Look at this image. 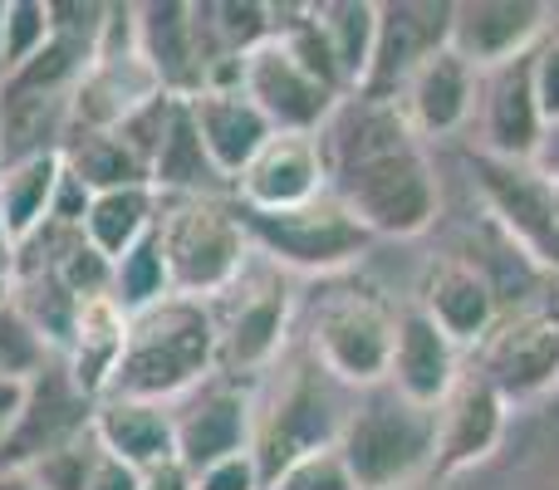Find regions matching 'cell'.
Instances as JSON below:
<instances>
[{"label": "cell", "instance_id": "d4e9b609", "mask_svg": "<svg viewBox=\"0 0 559 490\" xmlns=\"http://www.w3.org/2000/svg\"><path fill=\"white\" fill-rule=\"evenodd\" d=\"M128 344V314L114 304L108 295L84 299L74 314V338H69V373L84 387L94 403H104L108 383H114V368L123 358Z\"/></svg>", "mask_w": 559, "mask_h": 490}, {"label": "cell", "instance_id": "4fadbf2b", "mask_svg": "<svg viewBox=\"0 0 559 490\" xmlns=\"http://www.w3.org/2000/svg\"><path fill=\"white\" fill-rule=\"evenodd\" d=\"M506 417H511V403H506L481 373H462L452 397L437 407L432 471L462 476V471H472V466L491 462V452L506 437Z\"/></svg>", "mask_w": 559, "mask_h": 490}, {"label": "cell", "instance_id": "f1b7e54d", "mask_svg": "<svg viewBox=\"0 0 559 490\" xmlns=\"http://www.w3.org/2000/svg\"><path fill=\"white\" fill-rule=\"evenodd\" d=\"M59 157H64V172L94 196L128 192V187H153L147 163L118 133H69Z\"/></svg>", "mask_w": 559, "mask_h": 490}, {"label": "cell", "instance_id": "9c48e42d", "mask_svg": "<svg viewBox=\"0 0 559 490\" xmlns=\"http://www.w3.org/2000/svg\"><path fill=\"white\" fill-rule=\"evenodd\" d=\"M241 88L255 108L265 113V123L275 133H319L329 123V113L338 108V94L329 84H319L280 35L265 45H255L241 59Z\"/></svg>", "mask_w": 559, "mask_h": 490}, {"label": "cell", "instance_id": "836d02e7", "mask_svg": "<svg viewBox=\"0 0 559 490\" xmlns=\"http://www.w3.org/2000/svg\"><path fill=\"white\" fill-rule=\"evenodd\" d=\"M265 490H358V481L344 466L338 446H314V452L295 456Z\"/></svg>", "mask_w": 559, "mask_h": 490}, {"label": "cell", "instance_id": "7c38bea8", "mask_svg": "<svg viewBox=\"0 0 559 490\" xmlns=\"http://www.w3.org/2000/svg\"><path fill=\"white\" fill-rule=\"evenodd\" d=\"M226 309L212 314L216 324V368L226 373H261L275 363L285 348V324H289V295L280 279H236L226 289Z\"/></svg>", "mask_w": 559, "mask_h": 490}, {"label": "cell", "instance_id": "f546056e", "mask_svg": "<svg viewBox=\"0 0 559 490\" xmlns=\"http://www.w3.org/2000/svg\"><path fill=\"white\" fill-rule=\"evenodd\" d=\"M157 222V192L153 187H128V192H98L84 212V241L104 260H118L153 231Z\"/></svg>", "mask_w": 559, "mask_h": 490}, {"label": "cell", "instance_id": "9a60e30c", "mask_svg": "<svg viewBox=\"0 0 559 490\" xmlns=\"http://www.w3.org/2000/svg\"><path fill=\"white\" fill-rule=\"evenodd\" d=\"M447 29H452V5H378V45H373V69H368L364 98H383L397 104L407 79L417 74L427 55L447 49Z\"/></svg>", "mask_w": 559, "mask_h": 490}, {"label": "cell", "instance_id": "484cf974", "mask_svg": "<svg viewBox=\"0 0 559 490\" xmlns=\"http://www.w3.org/2000/svg\"><path fill=\"white\" fill-rule=\"evenodd\" d=\"M59 182H64V157L59 153L0 167V231H5L10 250H20L49 222Z\"/></svg>", "mask_w": 559, "mask_h": 490}, {"label": "cell", "instance_id": "d590c367", "mask_svg": "<svg viewBox=\"0 0 559 490\" xmlns=\"http://www.w3.org/2000/svg\"><path fill=\"white\" fill-rule=\"evenodd\" d=\"M531 94L545 128H559V39L555 35H545L531 49Z\"/></svg>", "mask_w": 559, "mask_h": 490}, {"label": "cell", "instance_id": "d6a6232c", "mask_svg": "<svg viewBox=\"0 0 559 490\" xmlns=\"http://www.w3.org/2000/svg\"><path fill=\"white\" fill-rule=\"evenodd\" d=\"M55 35L45 0H5V79L39 55Z\"/></svg>", "mask_w": 559, "mask_h": 490}, {"label": "cell", "instance_id": "4316f807", "mask_svg": "<svg viewBox=\"0 0 559 490\" xmlns=\"http://www.w3.org/2000/svg\"><path fill=\"white\" fill-rule=\"evenodd\" d=\"M319 39H324L329 59H334L338 79H344V94H358L373 69V45H378V5L368 0H324V5H309Z\"/></svg>", "mask_w": 559, "mask_h": 490}, {"label": "cell", "instance_id": "f35d334b", "mask_svg": "<svg viewBox=\"0 0 559 490\" xmlns=\"http://www.w3.org/2000/svg\"><path fill=\"white\" fill-rule=\"evenodd\" d=\"M88 490H143V481H138L133 466L114 462V456L104 452V462H98V471H94V481H88Z\"/></svg>", "mask_w": 559, "mask_h": 490}, {"label": "cell", "instance_id": "b9f144b4", "mask_svg": "<svg viewBox=\"0 0 559 490\" xmlns=\"http://www.w3.org/2000/svg\"><path fill=\"white\" fill-rule=\"evenodd\" d=\"M10 295H15V279H10V255H0V309L10 304Z\"/></svg>", "mask_w": 559, "mask_h": 490}, {"label": "cell", "instance_id": "8992f818", "mask_svg": "<svg viewBox=\"0 0 559 490\" xmlns=\"http://www.w3.org/2000/svg\"><path fill=\"white\" fill-rule=\"evenodd\" d=\"M393 344H397V314L368 289H348V295L329 299L314 314L309 328V348H314L319 368L348 387H388L393 373Z\"/></svg>", "mask_w": 559, "mask_h": 490}, {"label": "cell", "instance_id": "ac0fdd59", "mask_svg": "<svg viewBox=\"0 0 559 490\" xmlns=\"http://www.w3.org/2000/svg\"><path fill=\"white\" fill-rule=\"evenodd\" d=\"M133 25H138V55L153 69L157 88L173 98H197L206 88V49H202V29H197L192 5H133Z\"/></svg>", "mask_w": 559, "mask_h": 490}, {"label": "cell", "instance_id": "60d3db41", "mask_svg": "<svg viewBox=\"0 0 559 490\" xmlns=\"http://www.w3.org/2000/svg\"><path fill=\"white\" fill-rule=\"evenodd\" d=\"M540 314H545V319H550V324L559 328V270H555V275H550V295H545Z\"/></svg>", "mask_w": 559, "mask_h": 490}, {"label": "cell", "instance_id": "6da1fadb", "mask_svg": "<svg viewBox=\"0 0 559 490\" xmlns=\"http://www.w3.org/2000/svg\"><path fill=\"white\" fill-rule=\"evenodd\" d=\"M314 138L329 167V192L354 212V222L373 241L378 236L413 241L432 231L442 212V187L423 153V138L407 128L397 104L348 94Z\"/></svg>", "mask_w": 559, "mask_h": 490}, {"label": "cell", "instance_id": "603a6c76", "mask_svg": "<svg viewBox=\"0 0 559 490\" xmlns=\"http://www.w3.org/2000/svg\"><path fill=\"white\" fill-rule=\"evenodd\" d=\"M481 153L501 163H535L545 143V118L531 94V55L506 69H491L481 98Z\"/></svg>", "mask_w": 559, "mask_h": 490}, {"label": "cell", "instance_id": "83f0119b", "mask_svg": "<svg viewBox=\"0 0 559 490\" xmlns=\"http://www.w3.org/2000/svg\"><path fill=\"white\" fill-rule=\"evenodd\" d=\"M216 182H222V172L206 157L202 133L192 123V108H187V98H177L173 118H167L163 147L153 157V192L157 196H216Z\"/></svg>", "mask_w": 559, "mask_h": 490}, {"label": "cell", "instance_id": "3957f363", "mask_svg": "<svg viewBox=\"0 0 559 490\" xmlns=\"http://www.w3.org/2000/svg\"><path fill=\"white\" fill-rule=\"evenodd\" d=\"M153 231L177 299L202 304L212 295H226L246 275L251 236H246L241 206L222 196H163Z\"/></svg>", "mask_w": 559, "mask_h": 490}, {"label": "cell", "instance_id": "ee69618b", "mask_svg": "<svg viewBox=\"0 0 559 490\" xmlns=\"http://www.w3.org/2000/svg\"><path fill=\"white\" fill-rule=\"evenodd\" d=\"M0 84H5V0H0Z\"/></svg>", "mask_w": 559, "mask_h": 490}, {"label": "cell", "instance_id": "44dd1931", "mask_svg": "<svg viewBox=\"0 0 559 490\" xmlns=\"http://www.w3.org/2000/svg\"><path fill=\"white\" fill-rule=\"evenodd\" d=\"M413 304L423 309L456 348H481V338L501 324L491 279H486V270L472 265V260H437V265L427 270Z\"/></svg>", "mask_w": 559, "mask_h": 490}, {"label": "cell", "instance_id": "5bb4252c", "mask_svg": "<svg viewBox=\"0 0 559 490\" xmlns=\"http://www.w3.org/2000/svg\"><path fill=\"white\" fill-rule=\"evenodd\" d=\"M329 192V167L314 133H275L236 177L241 212H295Z\"/></svg>", "mask_w": 559, "mask_h": 490}, {"label": "cell", "instance_id": "ab89813d", "mask_svg": "<svg viewBox=\"0 0 559 490\" xmlns=\"http://www.w3.org/2000/svg\"><path fill=\"white\" fill-rule=\"evenodd\" d=\"M20 397H25V383H10V378H0V442H5L10 422H15V413H20Z\"/></svg>", "mask_w": 559, "mask_h": 490}, {"label": "cell", "instance_id": "8d00e7d4", "mask_svg": "<svg viewBox=\"0 0 559 490\" xmlns=\"http://www.w3.org/2000/svg\"><path fill=\"white\" fill-rule=\"evenodd\" d=\"M192 490H265V481H261V466H255V456L241 452V456H226V462L197 471V486Z\"/></svg>", "mask_w": 559, "mask_h": 490}, {"label": "cell", "instance_id": "e0dca14e", "mask_svg": "<svg viewBox=\"0 0 559 490\" xmlns=\"http://www.w3.org/2000/svg\"><path fill=\"white\" fill-rule=\"evenodd\" d=\"M456 383H462V348H456L423 309L407 304L403 314H397V344H393L388 387H393L403 403L423 407V413H437V407L452 397Z\"/></svg>", "mask_w": 559, "mask_h": 490}, {"label": "cell", "instance_id": "cb8c5ba5", "mask_svg": "<svg viewBox=\"0 0 559 490\" xmlns=\"http://www.w3.org/2000/svg\"><path fill=\"white\" fill-rule=\"evenodd\" d=\"M94 437L114 462L147 471V466L177 456L173 442V413H163L157 403H133V397H104L94 407Z\"/></svg>", "mask_w": 559, "mask_h": 490}, {"label": "cell", "instance_id": "4dcf8cb0", "mask_svg": "<svg viewBox=\"0 0 559 490\" xmlns=\"http://www.w3.org/2000/svg\"><path fill=\"white\" fill-rule=\"evenodd\" d=\"M173 299V279H167V260L163 246H157V231H147L133 250L114 260V304L123 309L128 319L143 314V309Z\"/></svg>", "mask_w": 559, "mask_h": 490}, {"label": "cell", "instance_id": "52a82bcc", "mask_svg": "<svg viewBox=\"0 0 559 490\" xmlns=\"http://www.w3.org/2000/svg\"><path fill=\"white\" fill-rule=\"evenodd\" d=\"M94 397L74 383L69 363L49 358L35 378H25V397L20 413L10 422L5 442H0V471H25L29 462L59 452V446L79 442L84 432H94Z\"/></svg>", "mask_w": 559, "mask_h": 490}, {"label": "cell", "instance_id": "5b68a950", "mask_svg": "<svg viewBox=\"0 0 559 490\" xmlns=\"http://www.w3.org/2000/svg\"><path fill=\"white\" fill-rule=\"evenodd\" d=\"M251 246H261L275 265L305 270V275H338V270L358 265L373 246V236L354 222L334 192L314 196L309 206L295 212H241Z\"/></svg>", "mask_w": 559, "mask_h": 490}, {"label": "cell", "instance_id": "2e32d148", "mask_svg": "<svg viewBox=\"0 0 559 490\" xmlns=\"http://www.w3.org/2000/svg\"><path fill=\"white\" fill-rule=\"evenodd\" d=\"M255 437V413L251 397L231 383H212L197 387L182 403V413L173 417V442H177V462L187 471H206V466L226 462V456L251 452Z\"/></svg>", "mask_w": 559, "mask_h": 490}, {"label": "cell", "instance_id": "1f68e13d", "mask_svg": "<svg viewBox=\"0 0 559 490\" xmlns=\"http://www.w3.org/2000/svg\"><path fill=\"white\" fill-rule=\"evenodd\" d=\"M98 462H104V446H98L94 432H84L79 442H69V446H59V452L29 462L25 476H29L35 490H88Z\"/></svg>", "mask_w": 559, "mask_h": 490}, {"label": "cell", "instance_id": "8fae6325", "mask_svg": "<svg viewBox=\"0 0 559 490\" xmlns=\"http://www.w3.org/2000/svg\"><path fill=\"white\" fill-rule=\"evenodd\" d=\"M476 373L506 397V403H535L559 383V328L540 309L501 319L481 338V368Z\"/></svg>", "mask_w": 559, "mask_h": 490}, {"label": "cell", "instance_id": "ffe728a7", "mask_svg": "<svg viewBox=\"0 0 559 490\" xmlns=\"http://www.w3.org/2000/svg\"><path fill=\"white\" fill-rule=\"evenodd\" d=\"M338 422L329 417V403L319 393V383L309 373H299L285 393L275 397V407L261 417V432L251 442V456L261 466V481L271 486L295 456L314 452V446H334Z\"/></svg>", "mask_w": 559, "mask_h": 490}, {"label": "cell", "instance_id": "ba28073f", "mask_svg": "<svg viewBox=\"0 0 559 490\" xmlns=\"http://www.w3.org/2000/svg\"><path fill=\"white\" fill-rule=\"evenodd\" d=\"M476 187L496 222L506 226L511 246L525 250V260L559 270V182L535 163H501V157H476Z\"/></svg>", "mask_w": 559, "mask_h": 490}, {"label": "cell", "instance_id": "30bf717a", "mask_svg": "<svg viewBox=\"0 0 559 490\" xmlns=\"http://www.w3.org/2000/svg\"><path fill=\"white\" fill-rule=\"evenodd\" d=\"M550 15L555 10L540 0H462L452 5L447 49H456L476 74H491L531 55L550 35Z\"/></svg>", "mask_w": 559, "mask_h": 490}, {"label": "cell", "instance_id": "e575fe53", "mask_svg": "<svg viewBox=\"0 0 559 490\" xmlns=\"http://www.w3.org/2000/svg\"><path fill=\"white\" fill-rule=\"evenodd\" d=\"M45 363H49V348L39 344V334L20 319V309L5 304L0 309V378L25 383V378H35Z\"/></svg>", "mask_w": 559, "mask_h": 490}, {"label": "cell", "instance_id": "74e56055", "mask_svg": "<svg viewBox=\"0 0 559 490\" xmlns=\"http://www.w3.org/2000/svg\"><path fill=\"white\" fill-rule=\"evenodd\" d=\"M138 481H143V490H192L197 476L187 471L177 456H167V462H157V466H147V471H138Z\"/></svg>", "mask_w": 559, "mask_h": 490}, {"label": "cell", "instance_id": "f6af8a7d", "mask_svg": "<svg viewBox=\"0 0 559 490\" xmlns=\"http://www.w3.org/2000/svg\"><path fill=\"white\" fill-rule=\"evenodd\" d=\"M550 35H555V39H559V20H555V25H550Z\"/></svg>", "mask_w": 559, "mask_h": 490}, {"label": "cell", "instance_id": "277c9868", "mask_svg": "<svg viewBox=\"0 0 559 490\" xmlns=\"http://www.w3.org/2000/svg\"><path fill=\"white\" fill-rule=\"evenodd\" d=\"M437 413L403 403L393 387H373L338 422V456L354 471L358 490H407L432 466Z\"/></svg>", "mask_w": 559, "mask_h": 490}, {"label": "cell", "instance_id": "7402d4cb", "mask_svg": "<svg viewBox=\"0 0 559 490\" xmlns=\"http://www.w3.org/2000/svg\"><path fill=\"white\" fill-rule=\"evenodd\" d=\"M187 108H192V123L222 182H236L251 167V157L275 138V128L246 98V88H202L197 98H187Z\"/></svg>", "mask_w": 559, "mask_h": 490}, {"label": "cell", "instance_id": "7a4b0ae2", "mask_svg": "<svg viewBox=\"0 0 559 490\" xmlns=\"http://www.w3.org/2000/svg\"><path fill=\"white\" fill-rule=\"evenodd\" d=\"M216 368V324L212 309L197 299H163L128 319V344L114 368L104 397H133V403H173L192 397Z\"/></svg>", "mask_w": 559, "mask_h": 490}, {"label": "cell", "instance_id": "7bdbcfd3", "mask_svg": "<svg viewBox=\"0 0 559 490\" xmlns=\"http://www.w3.org/2000/svg\"><path fill=\"white\" fill-rule=\"evenodd\" d=\"M0 490H35L25 471H0Z\"/></svg>", "mask_w": 559, "mask_h": 490}, {"label": "cell", "instance_id": "d6986e66", "mask_svg": "<svg viewBox=\"0 0 559 490\" xmlns=\"http://www.w3.org/2000/svg\"><path fill=\"white\" fill-rule=\"evenodd\" d=\"M476 94H481V74L456 49H437L407 79V88L397 94V108H403L407 128L417 138H452L472 123Z\"/></svg>", "mask_w": 559, "mask_h": 490}]
</instances>
